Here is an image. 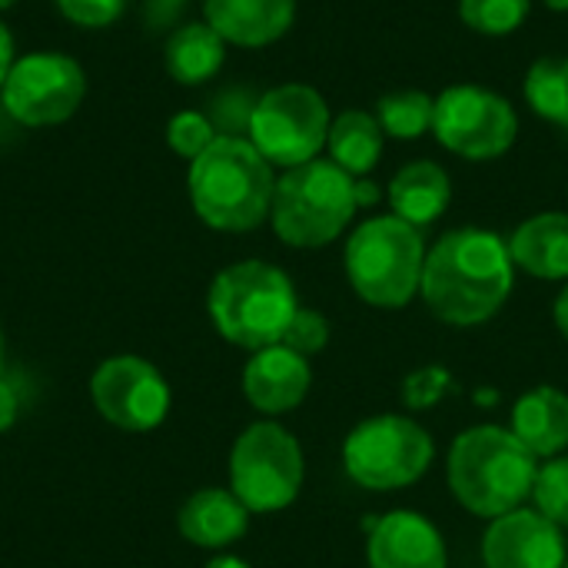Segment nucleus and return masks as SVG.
Wrapping results in <instances>:
<instances>
[{
  "instance_id": "obj_7",
  "label": "nucleus",
  "mask_w": 568,
  "mask_h": 568,
  "mask_svg": "<svg viewBox=\"0 0 568 568\" xmlns=\"http://www.w3.org/2000/svg\"><path fill=\"white\" fill-rule=\"evenodd\" d=\"M433 436L409 416H373L343 443L346 476L369 493H396L433 466Z\"/></svg>"
},
{
  "instance_id": "obj_26",
  "label": "nucleus",
  "mask_w": 568,
  "mask_h": 568,
  "mask_svg": "<svg viewBox=\"0 0 568 568\" xmlns=\"http://www.w3.org/2000/svg\"><path fill=\"white\" fill-rule=\"evenodd\" d=\"M536 509L556 523L559 529H568V456H556L552 463L539 466L536 486H532Z\"/></svg>"
},
{
  "instance_id": "obj_2",
  "label": "nucleus",
  "mask_w": 568,
  "mask_h": 568,
  "mask_svg": "<svg viewBox=\"0 0 568 568\" xmlns=\"http://www.w3.org/2000/svg\"><path fill=\"white\" fill-rule=\"evenodd\" d=\"M446 476L456 503L473 516L493 523L532 499L539 459L516 439L513 429L476 426L456 436Z\"/></svg>"
},
{
  "instance_id": "obj_18",
  "label": "nucleus",
  "mask_w": 568,
  "mask_h": 568,
  "mask_svg": "<svg viewBox=\"0 0 568 568\" xmlns=\"http://www.w3.org/2000/svg\"><path fill=\"white\" fill-rule=\"evenodd\" d=\"M513 433L536 459H556L568 449V396L556 386L529 389L513 409Z\"/></svg>"
},
{
  "instance_id": "obj_1",
  "label": "nucleus",
  "mask_w": 568,
  "mask_h": 568,
  "mask_svg": "<svg viewBox=\"0 0 568 568\" xmlns=\"http://www.w3.org/2000/svg\"><path fill=\"white\" fill-rule=\"evenodd\" d=\"M516 263L509 243L489 230H453L429 253L419 293L429 313L449 326H479L513 293Z\"/></svg>"
},
{
  "instance_id": "obj_3",
  "label": "nucleus",
  "mask_w": 568,
  "mask_h": 568,
  "mask_svg": "<svg viewBox=\"0 0 568 568\" xmlns=\"http://www.w3.org/2000/svg\"><path fill=\"white\" fill-rule=\"evenodd\" d=\"M273 166L246 136H216L190 163L193 210L213 230H256L273 210Z\"/></svg>"
},
{
  "instance_id": "obj_20",
  "label": "nucleus",
  "mask_w": 568,
  "mask_h": 568,
  "mask_svg": "<svg viewBox=\"0 0 568 568\" xmlns=\"http://www.w3.org/2000/svg\"><path fill=\"white\" fill-rule=\"evenodd\" d=\"M453 186L443 166H436L433 160H416L409 166H403L393 183H389V206L393 216L406 220L409 226L423 230L429 223H436L446 206H449Z\"/></svg>"
},
{
  "instance_id": "obj_5",
  "label": "nucleus",
  "mask_w": 568,
  "mask_h": 568,
  "mask_svg": "<svg viewBox=\"0 0 568 568\" xmlns=\"http://www.w3.org/2000/svg\"><path fill=\"white\" fill-rule=\"evenodd\" d=\"M356 210V180L333 160H310L276 180L270 220L283 243L316 250L333 243Z\"/></svg>"
},
{
  "instance_id": "obj_28",
  "label": "nucleus",
  "mask_w": 568,
  "mask_h": 568,
  "mask_svg": "<svg viewBox=\"0 0 568 568\" xmlns=\"http://www.w3.org/2000/svg\"><path fill=\"white\" fill-rule=\"evenodd\" d=\"M216 136H220V133L213 130L210 116H206V113H196V110L176 113V116L170 120V126H166V143H170V150H173L176 156L190 160V163H193Z\"/></svg>"
},
{
  "instance_id": "obj_14",
  "label": "nucleus",
  "mask_w": 568,
  "mask_h": 568,
  "mask_svg": "<svg viewBox=\"0 0 568 568\" xmlns=\"http://www.w3.org/2000/svg\"><path fill=\"white\" fill-rule=\"evenodd\" d=\"M369 568H446V542L439 529L409 509H396L369 526Z\"/></svg>"
},
{
  "instance_id": "obj_4",
  "label": "nucleus",
  "mask_w": 568,
  "mask_h": 568,
  "mask_svg": "<svg viewBox=\"0 0 568 568\" xmlns=\"http://www.w3.org/2000/svg\"><path fill=\"white\" fill-rule=\"evenodd\" d=\"M206 306L220 336L253 353L276 346L300 310L290 276L263 260L226 266L213 280Z\"/></svg>"
},
{
  "instance_id": "obj_10",
  "label": "nucleus",
  "mask_w": 568,
  "mask_h": 568,
  "mask_svg": "<svg viewBox=\"0 0 568 568\" xmlns=\"http://www.w3.org/2000/svg\"><path fill=\"white\" fill-rule=\"evenodd\" d=\"M83 93V67L67 53L40 50L13 60L0 87V103L23 126H53L77 113Z\"/></svg>"
},
{
  "instance_id": "obj_30",
  "label": "nucleus",
  "mask_w": 568,
  "mask_h": 568,
  "mask_svg": "<svg viewBox=\"0 0 568 568\" xmlns=\"http://www.w3.org/2000/svg\"><path fill=\"white\" fill-rule=\"evenodd\" d=\"M286 349H293V353H300V356H316L326 343H329V323H326V316L323 313H316V310H296V316L290 320V326H286V333H283V339H280Z\"/></svg>"
},
{
  "instance_id": "obj_15",
  "label": "nucleus",
  "mask_w": 568,
  "mask_h": 568,
  "mask_svg": "<svg viewBox=\"0 0 568 568\" xmlns=\"http://www.w3.org/2000/svg\"><path fill=\"white\" fill-rule=\"evenodd\" d=\"M310 383H313V373H310L306 356L286 349L283 343L256 349L243 369V393L250 406L266 416L293 413L306 399Z\"/></svg>"
},
{
  "instance_id": "obj_17",
  "label": "nucleus",
  "mask_w": 568,
  "mask_h": 568,
  "mask_svg": "<svg viewBox=\"0 0 568 568\" xmlns=\"http://www.w3.org/2000/svg\"><path fill=\"white\" fill-rule=\"evenodd\" d=\"M176 526L200 549H226L246 536L250 509L230 489H200L183 503Z\"/></svg>"
},
{
  "instance_id": "obj_11",
  "label": "nucleus",
  "mask_w": 568,
  "mask_h": 568,
  "mask_svg": "<svg viewBox=\"0 0 568 568\" xmlns=\"http://www.w3.org/2000/svg\"><path fill=\"white\" fill-rule=\"evenodd\" d=\"M436 140L466 160L503 156L519 133V116L513 103L483 87H449L436 97L433 113Z\"/></svg>"
},
{
  "instance_id": "obj_16",
  "label": "nucleus",
  "mask_w": 568,
  "mask_h": 568,
  "mask_svg": "<svg viewBox=\"0 0 568 568\" xmlns=\"http://www.w3.org/2000/svg\"><path fill=\"white\" fill-rule=\"evenodd\" d=\"M296 17V0H206V23L236 47L280 40Z\"/></svg>"
},
{
  "instance_id": "obj_23",
  "label": "nucleus",
  "mask_w": 568,
  "mask_h": 568,
  "mask_svg": "<svg viewBox=\"0 0 568 568\" xmlns=\"http://www.w3.org/2000/svg\"><path fill=\"white\" fill-rule=\"evenodd\" d=\"M526 100L542 120L568 130V57H542L532 63Z\"/></svg>"
},
{
  "instance_id": "obj_22",
  "label": "nucleus",
  "mask_w": 568,
  "mask_h": 568,
  "mask_svg": "<svg viewBox=\"0 0 568 568\" xmlns=\"http://www.w3.org/2000/svg\"><path fill=\"white\" fill-rule=\"evenodd\" d=\"M329 156L349 176L369 173L383 156V126L363 110H346L329 126Z\"/></svg>"
},
{
  "instance_id": "obj_24",
  "label": "nucleus",
  "mask_w": 568,
  "mask_h": 568,
  "mask_svg": "<svg viewBox=\"0 0 568 568\" xmlns=\"http://www.w3.org/2000/svg\"><path fill=\"white\" fill-rule=\"evenodd\" d=\"M433 113H436V100L423 90L386 93L376 103V120L383 133L399 136V140H416L426 130H433Z\"/></svg>"
},
{
  "instance_id": "obj_21",
  "label": "nucleus",
  "mask_w": 568,
  "mask_h": 568,
  "mask_svg": "<svg viewBox=\"0 0 568 568\" xmlns=\"http://www.w3.org/2000/svg\"><path fill=\"white\" fill-rule=\"evenodd\" d=\"M163 60L176 83L196 87L220 73V67L226 60V40L210 23H183L166 40Z\"/></svg>"
},
{
  "instance_id": "obj_39",
  "label": "nucleus",
  "mask_w": 568,
  "mask_h": 568,
  "mask_svg": "<svg viewBox=\"0 0 568 568\" xmlns=\"http://www.w3.org/2000/svg\"><path fill=\"white\" fill-rule=\"evenodd\" d=\"M0 359H3V336H0Z\"/></svg>"
},
{
  "instance_id": "obj_13",
  "label": "nucleus",
  "mask_w": 568,
  "mask_h": 568,
  "mask_svg": "<svg viewBox=\"0 0 568 568\" xmlns=\"http://www.w3.org/2000/svg\"><path fill=\"white\" fill-rule=\"evenodd\" d=\"M566 536L539 509H516L489 523L483 536L486 568H562Z\"/></svg>"
},
{
  "instance_id": "obj_40",
  "label": "nucleus",
  "mask_w": 568,
  "mask_h": 568,
  "mask_svg": "<svg viewBox=\"0 0 568 568\" xmlns=\"http://www.w3.org/2000/svg\"><path fill=\"white\" fill-rule=\"evenodd\" d=\"M562 568H568V559H566V566H562Z\"/></svg>"
},
{
  "instance_id": "obj_27",
  "label": "nucleus",
  "mask_w": 568,
  "mask_h": 568,
  "mask_svg": "<svg viewBox=\"0 0 568 568\" xmlns=\"http://www.w3.org/2000/svg\"><path fill=\"white\" fill-rule=\"evenodd\" d=\"M260 97L246 87H226L223 93L213 97L210 106V123L220 136H250V120L256 110Z\"/></svg>"
},
{
  "instance_id": "obj_38",
  "label": "nucleus",
  "mask_w": 568,
  "mask_h": 568,
  "mask_svg": "<svg viewBox=\"0 0 568 568\" xmlns=\"http://www.w3.org/2000/svg\"><path fill=\"white\" fill-rule=\"evenodd\" d=\"M17 0H0V10H7V7H13Z\"/></svg>"
},
{
  "instance_id": "obj_8",
  "label": "nucleus",
  "mask_w": 568,
  "mask_h": 568,
  "mask_svg": "<svg viewBox=\"0 0 568 568\" xmlns=\"http://www.w3.org/2000/svg\"><path fill=\"white\" fill-rule=\"evenodd\" d=\"M303 489V449L276 423L250 426L230 453V493L250 513H280Z\"/></svg>"
},
{
  "instance_id": "obj_37",
  "label": "nucleus",
  "mask_w": 568,
  "mask_h": 568,
  "mask_svg": "<svg viewBox=\"0 0 568 568\" xmlns=\"http://www.w3.org/2000/svg\"><path fill=\"white\" fill-rule=\"evenodd\" d=\"M546 7H552V10H568V0H546Z\"/></svg>"
},
{
  "instance_id": "obj_25",
  "label": "nucleus",
  "mask_w": 568,
  "mask_h": 568,
  "mask_svg": "<svg viewBox=\"0 0 568 568\" xmlns=\"http://www.w3.org/2000/svg\"><path fill=\"white\" fill-rule=\"evenodd\" d=\"M459 17L476 33L503 37L523 27L529 17V0H459Z\"/></svg>"
},
{
  "instance_id": "obj_34",
  "label": "nucleus",
  "mask_w": 568,
  "mask_h": 568,
  "mask_svg": "<svg viewBox=\"0 0 568 568\" xmlns=\"http://www.w3.org/2000/svg\"><path fill=\"white\" fill-rule=\"evenodd\" d=\"M556 326H559V333L568 339V286L559 293V300H556Z\"/></svg>"
},
{
  "instance_id": "obj_9",
  "label": "nucleus",
  "mask_w": 568,
  "mask_h": 568,
  "mask_svg": "<svg viewBox=\"0 0 568 568\" xmlns=\"http://www.w3.org/2000/svg\"><path fill=\"white\" fill-rule=\"evenodd\" d=\"M329 106L303 83H286L260 97L250 120V143L270 166H303L329 143Z\"/></svg>"
},
{
  "instance_id": "obj_6",
  "label": "nucleus",
  "mask_w": 568,
  "mask_h": 568,
  "mask_svg": "<svg viewBox=\"0 0 568 568\" xmlns=\"http://www.w3.org/2000/svg\"><path fill=\"white\" fill-rule=\"evenodd\" d=\"M423 266V233L399 216L366 220L346 243L349 286L379 310H403L419 293Z\"/></svg>"
},
{
  "instance_id": "obj_36",
  "label": "nucleus",
  "mask_w": 568,
  "mask_h": 568,
  "mask_svg": "<svg viewBox=\"0 0 568 568\" xmlns=\"http://www.w3.org/2000/svg\"><path fill=\"white\" fill-rule=\"evenodd\" d=\"M206 568H250L243 559H236V556H220V559H213Z\"/></svg>"
},
{
  "instance_id": "obj_33",
  "label": "nucleus",
  "mask_w": 568,
  "mask_h": 568,
  "mask_svg": "<svg viewBox=\"0 0 568 568\" xmlns=\"http://www.w3.org/2000/svg\"><path fill=\"white\" fill-rule=\"evenodd\" d=\"M10 67H13V37H10V30L0 23V87H3Z\"/></svg>"
},
{
  "instance_id": "obj_31",
  "label": "nucleus",
  "mask_w": 568,
  "mask_h": 568,
  "mask_svg": "<svg viewBox=\"0 0 568 568\" xmlns=\"http://www.w3.org/2000/svg\"><path fill=\"white\" fill-rule=\"evenodd\" d=\"M60 13L80 27H110L120 20L126 0H57Z\"/></svg>"
},
{
  "instance_id": "obj_35",
  "label": "nucleus",
  "mask_w": 568,
  "mask_h": 568,
  "mask_svg": "<svg viewBox=\"0 0 568 568\" xmlns=\"http://www.w3.org/2000/svg\"><path fill=\"white\" fill-rule=\"evenodd\" d=\"M376 200H379V190H376L373 183L359 180V183H356V206H369V203H376Z\"/></svg>"
},
{
  "instance_id": "obj_19",
  "label": "nucleus",
  "mask_w": 568,
  "mask_h": 568,
  "mask_svg": "<svg viewBox=\"0 0 568 568\" xmlns=\"http://www.w3.org/2000/svg\"><path fill=\"white\" fill-rule=\"evenodd\" d=\"M509 256L536 280H568V213H539L526 220L509 240Z\"/></svg>"
},
{
  "instance_id": "obj_29",
  "label": "nucleus",
  "mask_w": 568,
  "mask_h": 568,
  "mask_svg": "<svg viewBox=\"0 0 568 568\" xmlns=\"http://www.w3.org/2000/svg\"><path fill=\"white\" fill-rule=\"evenodd\" d=\"M449 389H453V373L449 369H443V366H423V369H416V373H409L403 379L399 396H403V406L406 409H419L423 413V409H433L436 403H443Z\"/></svg>"
},
{
  "instance_id": "obj_32",
  "label": "nucleus",
  "mask_w": 568,
  "mask_h": 568,
  "mask_svg": "<svg viewBox=\"0 0 568 568\" xmlns=\"http://www.w3.org/2000/svg\"><path fill=\"white\" fill-rule=\"evenodd\" d=\"M17 393L7 379H0V433H7L17 419Z\"/></svg>"
},
{
  "instance_id": "obj_12",
  "label": "nucleus",
  "mask_w": 568,
  "mask_h": 568,
  "mask_svg": "<svg viewBox=\"0 0 568 568\" xmlns=\"http://www.w3.org/2000/svg\"><path fill=\"white\" fill-rule=\"evenodd\" d=\"M90 396L100 416L126 433H150L170 413V386L163 373L140 356H113L97 366Z\"/></svg>"
}]
</instances>
